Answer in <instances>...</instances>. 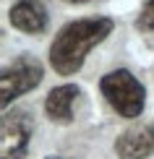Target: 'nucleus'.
Instances as JSON below:
<instances>
[{
    "label": "nucleus",
    "mask_w": 154,
    "mask_h": 159,
    "mask_svg": "<svg viewBox=\"0 0 154 159\" xmlns=\"http://www.w3.org/2000/svg\"><path fill=\"white\" fill-rule=\"evenodd\" d=\"M112 31V18H78L65 24L50 44V65L60 76H73L84 65L89 50Z\"/></svg>",
    "instance_id": "1"
},
{
    "label": "nucleus",
    "mask_w": 154,
    "mask_h": 159,
    "mask_svg": "<svg viewBox=\"0 0 154 159\" xmlns=\"http://www.w3.org/2000/svg\"><path fill=\"white\" fill-rule=\"evenodd\" d=\"M99 89H102V97L110 102V107L118 112V115L128 117H138L144 112V102H146V89L141 86L136 76L125 68L110 70L107 76H102L99 81Z\"/></svg>",
    "instance_id": "2"
},
{
    "label": "nucleus",
    "mask_w": 154,
    "mask_h": 159,
    "mask_svg": "<svg viewBox=\"0 0 154 159\" xmlns=\"http://www.w3.org/2000/svg\"><path fill=\"white\" fill-rule=\"evenodd\" d=\"M44 70H42V63L37 57H18L13 60L8 68H3V76H0V89H3V107H8L16 97L31 91L34 86H39Z\"/></svg>",
    "instance_id": "3"
},
{
    "label": "nucleus",
    "mask_w": 154,
    "mask_h": 159,
    "mask_svg": "<svg viewBox=\"0 0 154 159\" xmlns=\"http://www.w3.org/2000/svg\"><path fill=\"white\" fill-rule=\"evenodd\" d=\"M31 138V125L24 115L3 120V159H21Z\"/></svg>",
    "instance_id": "4"
},
{
    "label": "nucleus",
    "mask_w": 154,
    "mask_h": 159,
    "mask_svg": "<svg viewBox=\"0 0 154 159\" xmlns=\"http://www.w3.org/2000/svg\"><path fill=\"white\" fill-rule=\"evenodd\" d=\"M115 151L120 159H146L154 151V128H131L120 133Z\"/></svg>",
    "instance_id": "5"
},
{
    "label": "nucleus",
    "mask_w": 154,
    "mask_h": 159,
    "mask_svg": "<svg viewBox=\"0 0 154 159\" xmlns=\"http://www.w3.org/2000/svg\"><path fill=\"white\" fill-rule=\"evenodd\" d=\"M11 24L18 31L26 34H39L47 26V11L39 0H18L11 8Z\"/></svg>",
    "instance_id": "6"
},
{
    "label": "nucleus",
    "mask_w": 154,
    "mask_h": 159,
    "mask_svg": "<svg viewBox=\"0 0 154 159\" xmlns=\"http://www.w3.org/2000/svg\"><path fill=\"white\" fill-rule=\"evenodd\" d=\"M81 94L78 91V86L73 84H63V86H55V89L47 94L44 99V112L50 115L52 123H71L73 120V102H76V97Z\"/></svg>",
    "instance_id": "7"
},
{
    "label": "nucleus",
    "mask_w": 154,
    "mask_h": 159,
    "mask_svg": "<svg viewBox=\"0 0 154 159\" xmlns=\"http://www.w3.org/2000/svg\"><path fill=\"white\" fill-rule=\"evenodd\" d=\"M138 26H141L144 31H154V0H149V3L144 5L141 16H138Z\"/></svg>",
    "instance_id": "8"
},
{
    "label": "nucleus",
    "mask_w": 154,
    "mask_h": 159,
    "mask_svg": "<svg viewBox=\"0 0 154 159\" xmlns=\"http://www.w3.org/2000/svg\"><path fill=\"white\" fill-rule=\"evenodd\" d=\"M65 3H76L78 5V3H86V0H65Z\"/></svg>",
    "instance_id": "9"
},
{
    "label": "nucleus",
    "mask_w": 154,
    "mask_h": 159,
    "mask_svg": "<svg viewBox=\"0 0 154 159\" xmlns=\"http://www.w3.org/2000/svg\"><path fill=\"white\" fill-rule=\"evenodd\" d=\"M50 159H58V157H50Z\"/></svg>",
    "instance_id": "10"
}]
</instances>
